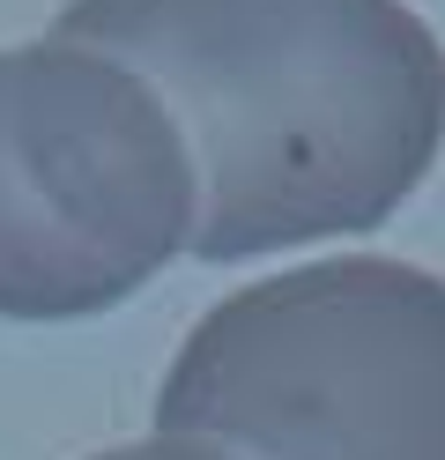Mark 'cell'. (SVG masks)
Masks as SVG:
<instances>
[{"label":"cell","mask_w":445,"mask_h":460,"mask_svg":"<svg viewBox=\"0 0 445 460\" xmlns=\"http://www.w3.org/2000/svg\"><path fill=\"white\" fill-rule=\"evenodd\" d=\"M193 156V261H275L378 230L445 149V45L408 0H67Z\"/></svg>","instance_id":"1"},{"label":"cell","mask_w":445,"mask_h":460,"mask_svg":"<svg viewBox=\"0 0 445 460\" xmlns=\"http://www.w3.org/2000/svg\"><path fill=\"white\" fill-rule=\"evenodd\" d=\"M156 430L237 460H445V275L394 252L253 275L171 349Z\"/></svg>","instance_id":"2"},{"label":"cell","mask_w":445,"mask_h":460,"mask_svg":"<svg viewBox=\"0 0 445 460\" xmlns=\"http://www.w3.org/2000/svg\"><path fill=\"white\" fill-rule=\"evenodd\" d=\"M193 156L171 104L104 45H0V320L67 327L193 252Z\"/></svg>","instance_id":"3"},{"label":"cell","mask_w":445,"mask_h":460,"mask_svg":"<svg viewBox=\"0 0 445 460\" xmlns=\"http://www.w3.org/2000/svg\"><path fill=\"white\" fill-rule=\"evenodd\" d=\"M89 460H237L216 438H186V430H156V438H134V446H111V453H89Z\"/></svg>","instance_id":"4"}]
</instances>
